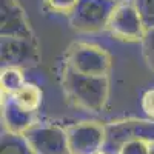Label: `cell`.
Instances as JSON below:
<instances>
[{"label": "cell", "mask_w": 154, "mask_h": 154, "mask_svg": "<svg viewBox=\"0 0 154 154\" xmlns=\"http://www.w3.org/2000/svg\"><path fill=\"white\" fill-rule=\"evenodd\" d=\"M62 82L65 93L79 108L89 112H99L105 108L109 97L108 75H86L65 65Z\"/></svg>", "instance_id": "obj_1"}, {"label": "cell", "mask_w": 154, "mask_h": 154, "mask_svg": "<svg viewBox=\"0 0 154 154\" xmlns=\"http://www.w3.org/2000/svg\"><path fill=\"white\" fill-rule=\"evenodd\" d=\"M117 0H79L69 12V23L79 32H99L108 28Z\"/></svg>", "instance_id": "obj_2"}, {"label": "cell", "mask_w": 154, "mask_h": 154, "mask_svg": "<svg viewBox=\"0 0 154 154\" xmlns=\"http://www.w3.org/2000/svg\"><path fill=\"white\" fill-rule=\"evenodd\" d=\"M65 65L86 75H108L111 69V56L99 45L80 42L68 49Z\"/></svg>", "instance_id": "obj_3"}, {"label": "cell", "mask_w": 154, "mask_h": 154, "mask_svg": "<svg viewBox=\"0 0 154 154\" xmlns=\"http://www.w3.org/2000/svg\"><path fill=\"white\" fill-rule=\"evenodd\" d=\"M106 142L105 149L116 154L125 142L130 140H146L154 143V120H140V119H126L117 120L105 125Z\"/></svg>", "instance_id": "obj_4"}, {"label": "cell", "mask_w": 154, "mask_h": 154, "mask_svg": "<svg viewBox=\"0 0 154 154\" xmlns=\"http://www.w3.org/2000/svg\"><path fill=\"white\" fill-rule=\"evenodd\" d=\"M23 136L34 154H69L65 128L53 123H35Z\"/></svg>", "instance_id": "obj_5"}, {"label": "cell", "mask_w": 154, "mask_h": 154, "mask_svg": "<svg viewBox=\"0 0 154 154\" xmlns=\"http://www.w3.org/2000/svg\"><path fill=\"white\" fill-rule=\"evenodd\" d=\"M69 154H93L105 149L106 130L97 122H80L66 128Z\"/></svg>", "instance_id": "obj_6"}, {"label": "cell", "mask_w": 154, "mask_h": 154, "mask_svg": "<svg viewBox=\"0 0 154 154\" xmlns=\"http://www.w3.org/2000/svg\"><path fill=\"white\" fill-rule=\"evenodd\" d=\"M0 59L2 68L16 66V68H32L35 66L40 54L34 38L26 37H2L0 40Z\"/></svg>", "instance_id": "obj_7"}, {"label": "cell", "mask_w": 154, "mask_h": 154, "mask_svg": "<svg viewBox=\"0 0 154 154\" xmlns=\"http://www.w3.org/2000/svg\"><path fill=\"white\" fill-rule=\"evenodd\" d=\"M106 29L123 42H140L146 31L133 3H117Z\"/></svg>", "instance_id": "obj_8"}, {"label": "cell", "mask_w": 154, "mask_h": 154, "mask_svg": "<svg viewBox=\"0 0 154 154\" xmlns=\"http://www.w3.org/2000/svg\"><path fill=\"white\" fill-rule=\"evenodd\" d=\"M0 34L2 37L32 38L28 19L16 0H0Z\"/></svg>", "instance_id": "obj_9"}, {"label": "cell", "mask_w": 154, "mask_h": 154, "mask_svg": "<svg viewBox=\"0 0 154 154\" xmlns=\"http://www.w3.org/2000/svg\"><path fill=\"white\" fill-rule=\"evenodd\" d=\"M2 119L5 130L17 134H25L32 125L37 123L35 112L23 109L8 96H5L2 103Z\"/></svg>", "instance_id": "obj_10"}, {"label": "cell", "mask_w": 154, "mask_h": 154, "mask_svg": "<svg viewBox=\"0 0 154 154\" xmlns=\"http://www.w3.org/2000/svg\"><path fill=\"white\" fill-rule=\"evenodd\" d=\"M8 97H11L23 109L35 112V114L40 109L42 102H43V93H42L40 86L35 83H31V82H26L20 89H17L14 94H11Z\"/></svg>", "instance_id": "obj_11"}, {"label": "cell", "mask_w": 154, "mask_h": 154, "mask_svg": "<svg viewBox=\"0 0 154 154\" xmlns=\"http://www.w3.org/2000/svg\"><path fill=\"white\" fill-rule=\"evenodd\" d=\"M0 154H34V151L23 134L5 130L0 139Z\"/></svg>", "instance_id": "obj_12"}, {"label": "cell", "mask_w": 154, "mask_h": 154, "mask_svg": "<svg viewBox=\"0 0 154 154\" xmlns=\"http://www.w3.org/2000/svg\"><path fill=\"white\" fill-rule=\"evenodd\" d=\"M26 77L22 68L16 66H5L2 68V75H0V85H2V93L5 96L14 94L17 89H20L26 83Z\"/></svg>", "instance_id": "obj_13"}, {"label": "cell", "mask_w": 154, "mask_h": 154, "mask_svg": "<svg viewBox=\"0 0 154 154\" xmlns=\"http://www.w3.org/2000/svg\"><path fill=\"white\" fill-rule=\"evenodd\" d=\"M133 5L136 6L145 29L152 28L154 26V0H134Z\"/></svg>", "instance_id": "obj_14"}, {"label": "cell", "mask_w": 154, "mask_h": 154, "mask_svg": "<svg viewBox=\"0 0 154 154\" xmlns=\"http://www.w3.org/2000/svg\"><path fill=\"white\" fill-rule=\"evenodd\" d=\"M140 45H142V54L146 66L154 71V26L145 31Z\"/></svg>", "instance_id": "obj_15"}, {"label": "cell", "mask_w": 154, "mask_h": 154, "mask_svg": "<svg viewBox=\"0 0 154 154\" xmlns=\"http://www.w3.org/2000/svg\"><path fill=\"white\" fill-rule=\"evenodd\" d=\"M151 152V143L146 140H130L125 142L116 154H149Z\"/></svg>", "instance_id": "obj_16"}, {"label": "cell", "mask_w": 154, "mask_h": 154, "mask_svg": "<svg viewBox=\"0 0 154 154\" xmlns=\"http://www.w3.org/2000/svg\"><path fill=\"white\" fill-rule=\"evenodd\" d=\"M79 0H46V5L49 6V9H53L60 14H69L74 9V6L77 5Z\"/></svg>", "instance_id": "obj_17"}, {"label": "cell", "mask_w": 154, "mask_h": 154, "mask_svg": "<svg viewBox=\"0 0 154 154\" xmlns=\"http://www.w3.org/2000/svg\"><path fill=\"white\" fill-rule=\"evenodd\" d=\"M140 105H142L143 112L148 116L149 119L154 120V88H151V89H148V91L143 93Z\"/></svg>", "instance_id": "obj_18"}, {"label": "cell", "mask_w": 154, "mask_h": 154, "mask_svg": "<svg viewBox=\"0 0 154 154\" xmlns=\"http://www.w3.org/2000/svg\"><path fill=\"white\" fill-rule=\"evenodd\" d=\"M93 154H111V152H108L106 149H100V151H97V152H93Z\"/></svg>", "instance_id": "obj_19"}, {"label": "cell", "mask_w": 154, "mask_h": 154, "mask_svg": "<svg viewBox=\"0 0 154 154\" xmlns=\"http://www.w3.org/2000/svg\"><path fill=\"white\" fill-rule=\"evenodd\" d=\"M149 154H154V143H151V152Z\"/></svg>", "instance_id": "obj_20"}]
</instances>
